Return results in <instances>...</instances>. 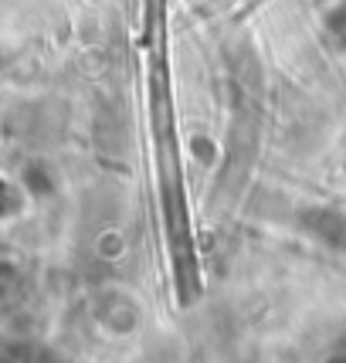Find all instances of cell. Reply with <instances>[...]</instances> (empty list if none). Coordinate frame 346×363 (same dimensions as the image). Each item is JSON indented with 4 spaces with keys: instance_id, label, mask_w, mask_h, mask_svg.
Wrapping results in <instances>:
<instances>
[{
    "instance_id": "6da1fadb",
    "label": "cell",
    "mask_w": 346,
    "mask_h": 363,
    "mask_svg": "<svg viewBox=\"0 0 346 363\" xmlns=\"http://www.w3.org/2000/svg\"><path fill=\"white\" fill-rule=\"evenodd\" d=\"M95 255H99V258H106V262L123 258V255H126V238L119 235V231H102L99 241H95Z\"/></svg>"
}]
</instances>
